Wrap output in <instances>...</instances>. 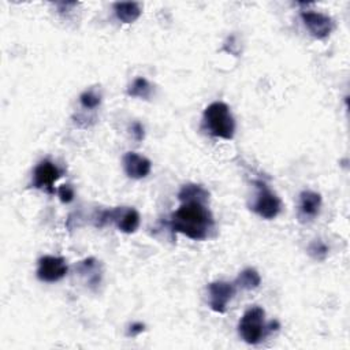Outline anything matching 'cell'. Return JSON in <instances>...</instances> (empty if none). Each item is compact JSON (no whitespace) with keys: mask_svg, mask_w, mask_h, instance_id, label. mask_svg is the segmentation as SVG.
Masks as SVG:
<instances>
[{"mask_svg":"<svg viewBox=\"0 0 350 350\" xmlns=\"http://www.w3.org/2000/svg\"><path fill=\"white\" fill-rule=\"evenodd\" d=\"M171 230L180 232L190 239L204 241L215 228V220L206 204L182 202V205L171 215Z\"/></svg>","mask_w":350,"mask_h":350,"instance_id":"6da1fadb","label":"cell"},{"mask_svg":"<svg viewBox=\"0 0 350 350\" xmlns=\"http://www.w3.org/2000/svg\"><path fill=\"white\" fill-rule=\"evenodd\" d=\"M145 331V325L142 323H133L127 329V336H137Z\"/></svg>","mask_w":350,"mask_h":350,"instance_id":"44dd1931","label":"cell"},{"mask_svg":"<svg viewBox=\"0 0 350 350\" xmlns=\"http://www.w3.org/2000/svg\"><path fill=\"white\" fill-rule=\"evenodd\" d=\"M139 213L134 208L118 206L109 211H101L96 216V226L103 227L107 223H115L119 231L124 234H133L139 227Z\"/></svg>","mask_w":350,"mask_h":350,"instance_id":"277c9868","label":"cell"},{"mask_svg":"<svg viewBox=\"0 0 350 350\" xmlns=\"http://www.w3.org/2000/svg\"><path fill=\"white\" fill-rule=\"evenodd\" d=\"M130 130H131V134H133V137H134V139H135V141H138V142H139V141H142V139H144L145 131H144V126H142L141 123L134 122V123L131 124Z\"/></svg>","mask_w":350,"mask_h":350,"instance_id":"ffe728a7","label":"cell"},{"mask_svg":"<svg viewBox=\"0 0 350 350\" xmlns=\"http://www.w3.org/2000/svg\"><path fill=\"white\" fill-rule=\"evenodd\" d=\"M62 176V171L59 170V167L45 159V160H41L36 167H34V171H33V179H31V185L33 187L36 189H42V190H46V191H53V183Z\"/></svg>","mask_w":350,"mask_h":350,"instance_id":"9c48e42d","label":"cell"},{"mask_svg":"<svg viewBox=\"0 0 350 350\" xmlns=\"http://www.w3.org/2000/svg\"><path fill=\"white\" fill-rule=\"evenodd\" d=\"M260 283H261L260 273L253 268H246L242 272H239L234 284L242 290H254L260 286Z\"/></svg>","mask_w":350,"mask_h":350,"instance_id":"2e32d148","label":"cell"},{"mask_svg":"<svg viewBox=\"0 0 350 350\" xmlns=\"http://www.w3.org/2000/svg\"><path fill=\"white\" fill-rule=\"evenodd\" d=\"M79 103L85 109H96L101 104V93L97 89L90 88L81 93Z\"/></svg>","mask_w":350,"mask_h":350,"instance_id":"e0dca14e","label":"cell"},{"mask_svg":"<svg viewBox=\"0 0 350 350\" xmlns=\"http://www.w3.org/2000/svg\"><path fill=\"white\" fill-rule=\"evenodd\" d=\"M254 186L256 196L250 205V209L262 219H275L282 209L280 198L262 180H254Z\"/></svg>","mask_w":350,"mask_h":350,"instance_id":"5b68a950","label":"cell"},{"mask_svg":"<svg viewBox=\"0 0 350 350\" xmlns=\"http://www.w3.org/2000/svg\"><path fill=\"white\" fill-rule=\"evenodd\" d=\"M122 165L126 175L131 179L146 178L152 170L150 160L135 152L124 153L122 157Z\"/></svg>","mask_w":350,"mask_h":350,"instance_id":"8fae6325","label":"cell"},{"mask_svg":"<svg viewBox=\"0 0 350 350\" xmlns=\"http://www.w3.org/2000/svg\"><path fill=\"white\" fill-rule=\"evenodd\" d=\"M278 328V321H265V310L257 305L249 308L238 323V334L243 342L249 345H257L262 342L271 331Z\"/></svg>","mask_w":350,"mask_h":350,"instance_id":"7a4b0ae2","label":"cell"},{"mask_svg":"<svg viewBox=\"0 0 350 350\" xmlns=\"http://www.w3.org/2000/svg\"><path fill=\"white\" fill-rule=\"evenodd\" d=\"M205 130L216 138L232 139L235 134V119L230 107L223 101L209 104L202 115Z\"/></svg>","mask_w":350,"mask_h":350,"instance_id":"3957f363","label":"cell"},{"mask_svg":"<svg viewBox=\"0 0 350 350\" xmlns=\"http://www.w3.org/2000/svg\"><path fill=\"white\" fill-rule=\"evenodd\" d=\"M98 267H100L98 261L93 257H89V258H85V260L79 261L78 265H77V269L81 275H88L89 273L88 283L90 286H97L100 283V279H101V271L98 269Z\"/></svg>","mask_w":350,"mask_h":350,"instance_id":"5bb4252c","label":"cell"},{"mask_svg":"<svg viewBox=\"0 0 350 350\" xmlns=\"http://www.w3.org/2000/svg\"><path fill=\"white\" fill-rule=\"evenodd\" d=\"M208 290V302L213 312L224 313L227 310L228 302L232 299L237 291V286L230 282H212L206 287Z\"/></svg>","mask_w":350,"mask_h":350,"instance_id":"8992f818","label":"cell"},{"mask_svg":"<svg viewBox=\"0 0 350 350\" xmlns=\"http://www.w3.org/2000/svg\"><path fill=\"white\" fill-rule=\"evenodd\" d=\"M57 196H59V200L63 202V204H68L74 200V189L71 185H62L57 187L56 190Z\"/></svg>","mask_w":350,"mask_h":350,"instance_id":"d6986e66","label":"cell"},{"mask_svg":"<svg viewBox=\"0 0 350 350\" xmlns=\"http://www.w3.org/2000/svg\"><path fill=\"white\" fill-rule=\"evenodd\" d=\"M153 93V86L150 85V82L144 78V77H138L135 78L127 88V94L131 97H137V98H144V100H149L150 96Z\"/></svg>","mask_w":350,"mask_h":350,"instance_id":"9a60e30c","label":"cell"},{"mask_svg":"<svg viewBox=\"0 0 350 350\" xmlns=\"http://www.w3.org/2000/svg\"><path fill=\"white\" fill-rule=\"evenodd\" d=\"M68 267L63 257L42 256L38 260L37 278L45 283H55L67 275Z\"/></svg>","mask_w":350,"mask_h":350,"instance_id":"ba28073f","label":"cell"},{"mask_svg":"<svg viewBox=\"0 0 350 350\" xmlns=\"http://www.w3.org/2000/svg\"><path fill=\"white\" fill-rule=\"evenodd\" d=\"M113 12L118 21L122 23H133L141 15V7L138 3L134 1H119L113 3Z\"/></svg>","mask_w":350,"mask_h":350,"instance_id":"4fadbf2b","label":"cell"},{"mask_svg":"<svg viewBox=\"0 0 350 350\" xmlns=\"http://www.w3.org/2000/svg\"><path fill=\"white\" fill-rule=\"evenodd\" d=\"M178 200L180 202H200L206 204L209 200V191L197 183H187L180 187L178 193Z\"/></svg>","mask_w":350,"mask_h":350,"instance_id":"7c38bea8","label":"cell"},{"mask_svg":"<svg viewBox=\"0 0 350 350\" xmlns=\"http://www.w3.org/2000/svg\"><path fill=\"white\" fill-rule=\"evenodd\" d=\"M301 19L308 31L317 40H324L329 37V34L335 29L334 19L323 12L306 10L301 12Z\"/></svg>","mask_w":350,"mask_h":350,"instance_id":"52a82bcc","label":"cell"},{"mask_svg":"<svg viewBox=\"0 0 350 350\" xmlns=\"http://www.w3.org/2000/svg\"><path fill=\"white\" fill-rule=\"evenodd\" d=\"M321 208V196L317 191L313 190H304L299 194V202H298V220L301 223H310L314 220Z\"/></svg>","mask_w":350,"mask_h":350,"instance_id":"30bf717a","label":"cell"},{"mask_svg":"<svg viewBox=\"0 0 350 350\" xmlns=\"http://www.w3.org/2000/svg\"><path fill=\"white\" fill-rule=\"evenodd\" d=\"M329 252V247L327 246L325 242H323L321 239H314L308 245V254L316 260V261H323L327 258Z\"/></svg>","mask_w":350,"mask_h":350,"instance_id":"ac0fdd59","label":"cell"}]
</instances>
